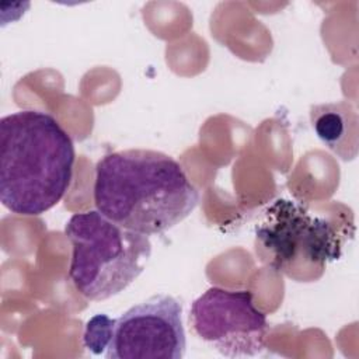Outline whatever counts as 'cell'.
Returning a JSON list of instances; mask_svg holds the SVG:
<instances>
[{
	"label": "cell",
	"instance_id": "cell-6",
	"mask_svg": "<svg viewBox=\"0 0 359 359\" xmlns=\"http://www.w3.org/2000/svg\"><path fill=\"white\" fill-rule=\"evenodd\" d=\"M187 339L182 306L168 294H156L114 318L107 359H181Z\"/></svg>",
	"mask_w": 359,
	"mask_h": 359
},
{
	"label": "cell",
	"instance_id": "cell-3",
	"mask_svg": "<svg viewBox=\"0 0 359 359\" xmlns=\"http://www.w3.org/2000/svg\"><path fill=\"white\" fill-rule=\"evenodd\" d=\"M72 244L69 278L88 300H105L126 289L151 255L149 236L125 229L98 210L74 213L65 226Z\"/></svg>",
	"mask_w": 359,
	"mask_h": 359
},
{
	"label": "cell",
	"instance_id": "cell-8",
	"mask_svg": "<svg viewBox=\"0 0 359 359\" xmlns=\"http://www.w3.org/2000/svg\"><path fill=\"white\" fill-rule=\"evenodd\" d=\"M114 318L108 317L107 314H97L91 317L84 328L83 344L87 351L94 355H102L107 351L111 334H112Z\"/></svg>",
	"mask_w": 359,
	"mask_h": 359
},
{
	"label": "cell",
	"instance_id": "cell-5",
	"mask_svg": "<svg viewBox=\"0 0 359 359\" xmlns=\"http://www.w3.org/2000/svg\"><path fill=\"white\" fill-rule=\"evenodd\" d=\"M189 324L199 339L223 356L247 358L265 349L266 316L250 290L209 287L194 300Z\"/></svg>",
	"mask_w": 359,
	"mask_h": 359
},
{
	"label": "cell",
	"instance_id": "cell-7",
	"mask_svg": "<svg viewBox=\"0 0 359 359\" xmlns=\"http://www.w3.org/2000/svg\"><path fill=\"white\" fill-rule=\"evenodd\" d=\"M310 123L316 136L341 160L351 161L358 156L359 118L346 101L311 105Z\"/></svg>",
	"mask_w": 359,
	"mask_h": 359
},
{
	"label": "cell",
	"instance_id": "cell-1",
	"mask_svg": "<svg viewBox=\"0 0 359 359\" xmlns=\"http://www.w3.org/2000/svg\"><path fill=\"white\" fill-rule=\"evenodd\" d=\"M94 205L116 224L150 236L187 219L199 192L171 156L129 149L101 157L95 165Z\"/></svg>",
	"mask_w": 359,
	"mask_h": 359
},
{
	"label": "cell",
	"instance_id": "cell-4",
	"mask_svg": "<svg viewBox=\"0 0 359 359\" xmlns=\"http://www.w3.org/2000/svg\"><path fill=\"white\" fill-rule=\"evenodd\" d=\"M255 236L271 265L296 282L317 280L342 252L334 224L289 199H276L265 210Z\"/></svg>",
	"mask_w": 359,
	"mask_h": 359
},
{
	"label": "cell",
	"instance_id": "cell-2",
	"mask_svg": "<svg viewBox=\"0 0 359 359\" xmlns=\"http://www.w3.org/2000/svg\"><path fill=\"white\" fill-rule=\"evenodd\" d=\"M74 144L59 121L22 109L0 119V201L10 212L39 216L67 192Z\"/></svg>",
	"mask_w": 359,
	"mask_h": 359
}]
</instances>
